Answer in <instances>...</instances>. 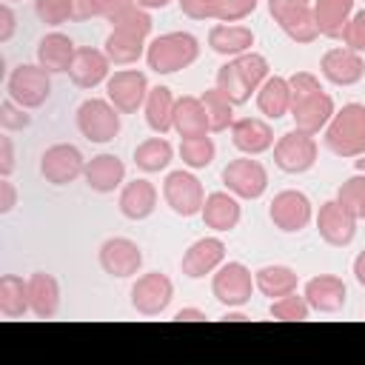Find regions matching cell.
I'll list each match as a JSON object with an SVG mask.
<instances>
[{
	"label": "cell",
	"instance_id": "18",
	"mask_svg": "<svg viewBox=\"0 0 365 365\" xmlns=\"http://www.w3.org/2000/svg\"><path fill=\"white\" fill-rule=\"evenodd\" d=\"M305 299L311 305V311H319V314H336L342 311L345 305V297H348V288L339 277L334 274H319V277H311L305 282Z\"/></svg>",
	"mask_w": 365,
	"mask_h": 365
},
{
	"label": "cell",
	"instance_id": "21",
	"mask_svg": "<svg viewBox=\"0 0 365 365\" xmlns=\"http://www.w3.org/2000/svg\"><path fill=\"white\" fill-rule=\"evenodd\" d=\"M334 111H336L334 108V97L328 91H317L314 97H308L305 103H299L297 108H291L294 128H299L305 134H319L331 123Z\"/></svg>",
	"mask_w": 365,
	"mask_h": 365
},
{
	"label": "cell",
	"instance_id": "40",
	"mask_svg": "<svg viewBox=\"0 0 365 365\" xmlns=\"http://www.w3.org/2000/svg\"><path fill=\"white\" fill-rule=\"evenodd\" d=\"M108 23H111V29H125V31H134L140 37H148L151 34V14H148V9L137 6V3L120 9Z\"/></svg>",
	"mask_w": 365,
	"mask_h": 365
},
{
	"label": "cell",
	"instance_id": "58",
	"mask_svg": "<svg viewBox=\"0 0 365 365\" xmlns=\"http://www.w3.org/2000/svg\"><path fill=\"white\" fill-rule=\"evenodd\" d=\"M356 171H365V154L356 160Z\"/></svg>",
	"mask_w": 365,
	"mask_h": 365
},
{
	"label": "cell",
	"instance_id": "41",
	"mask_svg": "<svg viewBox=\"0 0 365 365\" xmlns=\"http://www.w3.org/2000/svg\"><path fill=\"white\" fill-rule=\"evenodd\" d=\"M234 63H237V68H240V74L245 77V83L257 91L271 74V66H268V60L262 57V54H257V51H245V54H240V57H234Z\"/></svg>",
	"mask_w": 365,
	"mask_h": 365
},
{
	"label": "cell",
	"instance_id": "7",
	"mask_svg": "<svg viewBox=\"0 0 365 365\" xmlns=\"http://www.w3.org/2000/svg\"><path fill=\"white\" fill-rule=\"evenodd\" d=\"M222 185L237 197V200H259L268 188V171L259 160L237 157L222 168Z\"/></svg>",
	"mask_w": 365,
	"mask_h": 365
},
{
	"label": "cell",
	"instance_id": "50",
	"mask_svg": "<svg viewBox=\"0 0 365 365\" xmlns=\"http://www.w3.org/2000/svg\"><path fill=\"white\" fill-rule=\"evenodd\" d=\"M14 171V143L9 131L0 137V177H9Z\"/></svg>",
	"mask_w": 365,
	"mask_h": 365
},
{
	"label": "cell",
	"instance_id": "37",
	"mask_svg": "<svg viewBox=\"0 0 365 365\" xmlns=\"http://www.w3.org/2000/svg\"><path fill=\"white\" fill-rule=\"evenodd\" d=\"M217 88L234 103V106H242V103H248L251 100V94H254V88L245 83V77L240 74V68H237V63L234 60H228L220 71H217Z\"/></svg>",
	"mask_w": 365,
	"mask_h": 365
},
{
	"label": "cell",
	"instance_id": "29",
	"mask_svg": "<svg viewBox=\"0 0 365 365\" xmlns=\"http://www.w3.org/2000/svg\"><path fill=\"white\" fill-rule=\"evenodd\" d=\"M257 108L268 117V120H279L285 114H291V86L288 77H268L259 88H257Z\"/></svg>",
	"mask_w": 365,
	"mask_h": 365
},
{
	"label": "cell",
	"instance_id": "48",
	"mask_svg": "<svg viewBox=\"0 0 365 365\" xmlns=\"http://www.w3.org/2000/svg\"><path fill=\"white\" fill-rule=\"evenodd\" d=\"M182 14L191 17V20H211L214 17V9H217V0H177Z\"/></svg>",
	"mask_w": 365,
	"mask_h": 365
},
{
	"label": "cell",
	"instance_id": "16",
	"mask_svg": "<svg viewBox=\"0 0 365 365\" xmlns=\"http://www.w3.org/2000/svg\"><path fill=\"white\" fill-rule=\"evenodd\" d=\"M322 77L334 86H356L365 77V60L359 51L342 46V48H328L322 54Z\"/></svg>",
	"mask_w": 365,
	"mask_h": 365
},
{
	"label": "cell",
	"instance_id": "32",
	"mask_svg": "<svg viewBox=\"0 0 365 365\" xmlns=\"http://www.w3.org/2000/svg\"><path fill=\"white\" fill-rule=\"evenodd\" d=\"M254 282H257V291L277 299V297H285L291 291H297L299 285V277L294 268L288 265H262L257 274H254Z\"/></svg>",
	"mask_w": 365,
	"mask_h": 365
},
{
	"label": "cell",
	"instance_id": "34",
	"mask_svg": "<svg viewBox=\"0 0 365 365\" xmlns=\"http://www.w3.org/2000/svg\"><path fill=\"white\" fill-rule=\"evenodd\" d=\"M171 157H174V148H171V143H168L165 137H160V134L143 140V143L134 148V165H137L140 171H145V174H157V171L168 168Z\"/></svg>",
	"mask_w": 365,
	"mask_h": 365
},
{
	"label": "cell",
	"instance_id": "36",
	"mask_svg": "<svg viewBox=\"0 0 365 365\" xmlns=\"http://www.w3.org/2000/svg\"><path fill=\"white\" fill-rule=\"evenodd\" d=\"M277 26L294 40V43H314L319 37V29H317V20H314V3L299 9V11H291L285 14L282 20H277Z\"/></svg>",
	"mask_w": 365,
	"mask_h": 365
},
{
	"label": "cell",
	"instance_id": "8",
	"mask_svg": "<svg viewBox=\"0 0 365 365\" xmlns=\"http://www.w3.org/2000/svg\"><path fill=\"white\" fill-rule=\"evenodd\" d=\"M171 299H174V282L160 271H148L137 277V282L131 285V308L140 317H160L163 311H168Z\"/></svg>",
	"mask_w": 365,
	"mask_h": 365
},
{
	"label": "cell",
	"instance_id": "19",
	"mask_svg": "<svg viewBox=\"0 0 365 365\" xmlns=\"http://www.w3.org/2000/svg\"><path fill=\"white\" fill-rule=\"evenodd\" d=\"M231 143L237 151L257 157L268 148H274V131L265 120L259 117H240L231 123Z\"/></svg>",
	"mask_w": 365,
	"mask_h": 365
},
{
	"label": "cell",
	"instance_id": "13",
	"mask_svg": "<svg viewBox=\"0 0 365 365\" xmlns=\"http://www.w3.org/2000/svg\"><path fill=\"white\" fill-rule=\"evenodd\" d=\"M97 259H100V268L117 279H128L143 268V251L128 237H108L100 245Z\"/></svg>",
	"mask_w": 365,
	"mask_h": 365
},
{
	"label": "cell",
	"instance_id": "52",
	"mask_svg": "<svg viewBox=\"0 0 365 365\" xmlns=\"http://www.w3.org/2000/svg\"><path fill=\"white\" fill-rule=\"evenodd\" d=\"M14 34V11L9 3H0V43H9Z\"/></svg>",
	"mask_w": 365,
	"mask_h": 365
},
{
	"label": "cell",
	"instance_id": "55",
	"mask_svg": "<svg viewBox=\"0 0 365 365\" xmlns=\"http://www.w3.org/2000/svg\"><path fill=\"white\" fill-rule=\"evenodd\" d=\"M354 277H356V282L365 288V251H359V254L354 257Z\"/></svg>",
	"mask_w": 365,
	"mask_h": 365
},
{
	"label": "cell",
	"instance_id": "1",
	"mask_svg": "<svg viewBox=\"0 0 365 365\" xmlns=\"http://www.w3.org/2000/svg\"><path fill=\"white\" fill-rule=\"evenodd\" d=\"M325 145L336 157H362L365 154V106L348 103L334 111L331 123L325 125Z\"/></svg>",
	"mask_w": 365,
	"mask_h": 365
},
{
	"label": "cell",
	"instance_id": "10",
	"mask_svg": "<svg viewBox=\"0 0 365 365\" xmlns=\"http://www.w3.org/2000/svg\"><path fill=\"white\" fill-rule=\"evenodd\" d=\"M86 171V157L71 143H54L40 157V174L51 185H68Z\"/></svg>",
	"mask_w": 365,
	"mask_h": 365
},
{
	"label": "cell",
	"instance_id": "49",
	"mask_svg": "<svg viewBox=\"0 0 365 365\" xmlns=\"http://www.w3.org/2000/svg\"><path fill=\"white\" fill-rule=\"evenodd\" d=\"M311 3H314V0H268V11H271V17H274V23H277V20H282L285 14L299 11V9L311 6Z\"/></svg>",
	"mask_w": 365,
	"mask_h": 365
},
{
	"label": "cell",
	"instance_id": "42",
	"mask_svg": "<svg viewBox=\"0 0 365 365\" xmlns=\"http://www.w3.org/2000/svg\"><path fill=\"white\" fill-rule=\"evenodd\" d=\"M336 200L359 220V214H362V208H365V171H356L354 177H348V180L339 185Z\"/></svg>",
	"mask_w": 365,
	"mask_h": 365
},
{
	"label": "cell",
	"instance_id": "5",
	"mask_svg": "<svg viewBox=\"0 0 365 365\" xmlns=\"http://www.w3.org/2000/svg\"><path fill=\"white\" fill-rule=\"evenodd\" d=\"M274 163L285 174H305L317 163V140L314 134H305L299 128L285 131L274 143Z\"/></svg>",
	"mask_w": 365,
	"mask_h": 365
},
{
	"label": "cell",
	"instance_id": "11",
	"mask_svg": "<svg viewBox=\"0 0 365 365\" xmlns=\"http://www.w3.org/2000/svg\"><path fill=\"white\" fill-rule=\"evenodd\" d=\"M163 200L168 202V208L180 217H194L202 211L205 202V191L202 182L191 174V171H171L163 182Z\"/></svg>",
	"mask_w": 365,
	"mask_h": 365
},
{
	"label": "cell",
	"instance_id": "25",
	"mask_svg": "<svg viewBox=\"0 0 365 365\" xmlns=\"http://www.w3.org/2000/svg\"><path fill=\"white\" fill-rule=\"evenodd\" d=\"M208 46L214 54L222 57H240L251 51L254 46V31L248 26H234V23H217L208 31Z\"/></svg>",
	"mask_w": 365,
	"mask_h": 365
},
{
	"label": "cell",
	"instance_id": "14",
	"mask_svg": "<svg viewBox=\"0 0 365 365\" xmlns=\"http://www.w3.org/2000/svg\"><path fill=\"white\" fill-rule=\"evenodd\" d=\"M317 231L319 237L334 245V248H345L351 245L354 234H356V217L339 202V200H328L319 205V214H317Z\"/></svg>",
	"mask_w": 365,
	"mask_h": 365
},
{
	"label": "cell",
	"instance_id": "39",
	"mask_svg": "<svg viewBox=\"0 0 365 365\" xmlns=\"http://www.w3.org/2000/svg\"><path fill=\"white\" fill-rule=\"evenodd\" d=\"M268 311H271V317L279 319V322H302V319H308L311 305H308L305 294L299 297L297 291H291V294H285V297L271 299V308H268Z\"/></svg>",
	"mask_w": 365,
	"mask_h": 365
},
{
	"label": "cell",
	"instance_id": "47",
	"mask_svg": "<svg viewBox=\"0 0 365 365\" xmlns=\"http://www.w3.org/2000/svg\"><path fill=\"white\" fill-rule=\"evenodd\" d=\"M342 43L348 46V48H354V51H365V9L362 11H356L351 20H348V26H345V31H342Z\"/></svg>",
	"mask_w": 365,
	"mask_h": 365
},
{
	"label": "cell",
	"instance_id": "9",
	"mask_svg": "<svg viewBox=\"0 0 365 365\" xmlns=\"http://www.w3.org/2000/svg\"><path fill=\"white\" fill-rule=\"evenodd\" d=\"M148 97V80L137 68H123L114 71L106 80V100L120 111V114H134L137 108L145 106Z\"/></svg>",
	"mask_w": 365,
	"mask_h": 365
},
{
	"label": "cell",
	"instance_id": "26",
	"mask_svg": "<svg viewBox=\"0 0 365 365\" xmlns=\"http://www.w3.org/2000/svg\"><path fill=\"white\" fill-rule=\"evenodd\" d=\"M74 54H77V48H74V43H71V37L63 34V31H51V34H46V37L37 43V63H40L48 74L68 71Z\"/></svg>",
	"mask_w": 365,
	"mask_h": 365
},
{
	"label": "cell",
	"instance_id": "38",
	"mask_svg": "<svg viewBox=\"0 0 365 365\" xmlns=\"http://www.w3.org/2000/svg\"><path fill=\"white\" fill-rule=\"evenodd\" d=\"M214 154H217V145L208 134L180 140V157L188 168H208L214 163Z\"/></svg>",
	"mask_w": 365,
	"mask_h": 365
},
{
	"label": "cell",
	"instance_id": "4",
	"mask_svg": "<svg viewBox=\"0 0 365 365\" xmlns=\"http://www.w3.org/2000/svg\"><path fill=\"white\" fill-rule=\"evenodd\" d=\"M254 288H257L254 274L242 262H222L214 271V279H211V294L225 308H242V305H248Z\"/></svg>",
	"mask_w": 365,
	"mask_h": 365
},
{
	"label": "cell",
	"instance_id": "51",
	"mask_svg": "<svg viewBox=\"0 0 365 365\" xmlns=\"http://www.w3.org/2000/svg\"><path fill=\"white\" fill-rule=\"evenodd\" d=\"M17 205V188L9 177H0V214H9Z\"/></svg>",
	"mask_w": 365,
	"mask_h": 365
},
{
	"label": "cell",
	"instance_id": "33",
	"mask_svg": "<svg viewBox=\"0 0 365 365\" xmlns=\"http://www.w3.org/2000/svg\"><path fill=\"white\" fill-rule=\"evenodd\" d=\"M29 279L17 277V274H6L0 277V314L9 319H17L23 314H29Z\"/></svg>",
	"mask_w": 365,
	"mask_h": 365
},
{
	"label": "cell",
	"instance_id": "45",
	"mask_svg": "<svg viewBox=\"0 0 365 365\" xmlns=\"http://www.w3.org/2000/svg\"><path fill=\"white\" fill-rule=\"evenodd\" d=\"M29 108H23L20 103H14L11 97L0 103V128L3 131H23L31 125V117L26 114Z\"/></svg>",
	"mask_w": 365,
	"mask_h": 365
},
{
	"label": "cell",
	"instance_id": "31",
	"mask_svg": "<svg viewBox=\"0 0 365 365\" xmlns=\"http://www.w3.org/2000/svg\"><path fill=\"white\" fill-rule=\"evenodd\" d=\"M145 37L134 34V31H125V29H111V34L106 37V54L114 66H128V63H137L143 54H145Z\"/></svg>",
	"mask_w": 365,
	"mask_h": 365
},
{
	"label": "cell",
	"instance_id": "17",
	"mask_svg": "<svg viewBox=\"0 0 365 365\" xmlns=\"http://www.w3.org/2000/svg\"><path fill=\"white\" fill-rule=\"evenodd\" d=\"M108 71H111L108 54L100 48H91V46H83V48H77V54L71 60L68 77L77 88H97L100 83H106L111 77Z\"/></svg>",
	"mask_w": 365,
	"mask_h": 365
},
{
	"label": "cell",
	"instance_id": "22",
	"mask_svg": "<svg viewBox=\"0 0 365 365\" xmlns=\"http://www.w3.org/2000/svg\"><path fill=\"white\" fill-rule=\"evenodd\" d=\"M117 202H120V214L125 220L140 222V220L154 214V208H157V188L148 180H131V182L123 185Z\"/></svg>",
	"mask_w": 365,
	"mask_h": 365
},
{
	"label": "cell",
	"instance_id": "43",
	"mask_svg": "<svg viewBox=\"0 0 365 365\" xmlns=\"http://www.w3.org/2000/svg\"><path fill=\"white\" fill-rule=\"evenodd\" d=\"M34 14L46 26H63L71 20V0H34Z\"/></svg>",
	"mask_w": 365,
	"mask_h": 365
},
{
	"label": "cell",
	"instance_id": "54",
	"mask_svg": "<svg viewBox=\"0 0 365 365\" xmlns=\"http://www.w3.org/2000/svg\"><path fill=\"white\" fill-rule=\"evenodd\" d=\"M174 319L177 322H200V319H205V311H200V308H180L174 314Z\"/></svg>",
	"mask_w": 365,
	"mask_h": 365
},
{
	"label": "cell",
	"instance_id": "46",
	"mask_svg": "<svg viewBox=\"0 0 365 365\" xmlns=\"http://www.w3.org/2000/svg\"><path fill=\"white\" fill-rule=\"evenodd\" d=\"M257 3L259 0H217L214 20H220V23H237V20L248 17L257 9Z\"/></svg>",
	"mask_w": 365,
	"mask_h": 365
},
{
	"label": "cell",
	"instance_id": "15",
	"mask_svg": "<svg viewBox=\"0 0 365 365\" xmlns=\"http://www.w3.org/2000/svg\"><path fill=\"white\" fill-rule=\"evenodd\" d=\"M225 262V242L220 237H202L188 245V251L180 259V268L188 279H200L205 274H214Z\"/></svg>",
	"mask_w": 365,
	"mask_h": 365
},
{
	"label": "cell",
	"instance_id": "12",
	"mask_svg": "<svg viewBox=\"0 0 365 365\" xmlns=\"http://www.w3.org/2000/svg\"><path fill=\"white\" fill-rule=\"evenodd\" d=\"M268 217H271L274 228H279L282 234H297L311 222L314 208H311V200L302 191L285 188V191L274 194V200L268 205Z\"/></svg>",
	"mask_w": 365,
	"mask_h": 365
},
{
	"label": "cell",
	"instance_id": "57",
	"mask_svg": "<svg viewBox=\"0 0 365 365\" xmlns=\"http://www.w3.org/2000/svg\"><path fill=\"white\" fill-rule=\"evenodd\" d=\"M222 319H225V322H245L248 317H245V314H240V311H231V308H228V314H225Z\"/></svg>",
	"mask_w": 365,
	"mask_h": 365
},
{
	"label": "cell",
	"instance_id": "59",
	"mask_svg": "<svg viewBox=\"0 0 365 365\" xmlns=\"http://www.w3.org/2000/svg\"><path fill=\"white\" fill-rule=\"evenodd\" d=\"M359 220H365V208H362V214H359Z\"/></svg>",
	"mask_w": 365,
	"mask_h": 365
},
{
	"label": "cell",
	"instance_id": "23",
	"mask_svg": "<svg viewBox=\"0 0 365 365\" xmlns=\"http://www.w3.org/2000/svg\"><path fill=\"white\" fill-rule=\"evenodd\" d=\"M29 305L37 319H51L60 311V282L46 271H34L29 277Z\"/></svg>",
	"mask_w": 365,
	"mask_h": 365
},
{
	"label": "cell",
	"instance_id": "60",
	"mask_svg": "<svg viewBox=\"0 0 365 365\" xmlns=\"http://www.w3.org/2000/svg\"><path fill=\"white\" fill-rule=\"evenodd\" d=\"M6 3H17V0H6Z\"/></svg>",
	"mask_w": 365,
	"mask_h": 365
},
{
	"label": "cell",
	"instance_id": "53",
	"mask_svg": "<svg viewBox=\"0 0 365 365\" xmlns=\"http://www.w3.org/2000/svg\"><path fill=\"white\" fill-rule=\"evenodd\" d=\"M88 17H97L94 0H71V20H88Z\"/></svg>",
	"mask_w": 365,
	"mask_h": 365
},
{
	"label": "cell",
	"instance_id": "3",
	"mask_svg": "<svg viewBox=\"0 0 365 365\" xmlns=\"http://www.w3.org/2000/svg\"><path fill=\"white\" fill-rule=\"evenodd\" d=\"M77 131L97 145L111 143L120 134V111L100 97H88L77 106Z\"/></svg>",
	"mask_w": 365,
	"mask_h": 365
},
{
	"label": "cell",
	"instance_id": "35",
	"mask_svg": "<svg viewBox=\"0 0 365 365\" xmlns=\"http://www.w3.org/2000/svg\"><path fill=\"white\" fill-rule=\"evenodd\" d=\"M202 100V108H205V117H208V128L211 131H225L231 128L234 123V103L214 86V88H205L200 94Z\"/></svg>",
	"mask_w": 365,
	"mask_h": 365
},
{
	"label": "cell",
	"instance_id": "27",
	"mask_svg": "<svg viewBox=\"0 0 365 365\" xmlns=\"http://www.w3.org/2000/svg\"><path fill=\"white\" fill-rule=\"evenodd\" d=\"M354 17V0H314V20L322 37L339 40Z\"/></svg>",
	"mask_w": 365,
	"mask_h": 365
},
{
	"label": "cell",
	"instance_id": "56",
	"mask_svg": "<svg viewBox=\"0 0 365 365\" xmlns=\"http://www.w3.org/2000/svg\"><path fill=\"white\" fill-rule=\"evenodd\" d=\"M137 6H143V9H165L171 0H134Z\"/></svg>",
	"mask_w": 365,
	"mask_h": 365
},
{
	"label": "cell",
	"instance_id": "20",
	"mask_svg": "<svg viewBox=\"0 0 365 365\" xmlns=\"http://www.w3.org/2000/svg\"><path fill=\"white\" fill-rule=\"evenodd\" d=\"M83 180L91 191L97 194H111L114 188L123 185L125 180V165L117 154H97L91 160H86V171H83Z\"/></svg>",
	"mask_w": 365,
	"mask_h": 365
},
{
	"label": "cell",
	"instance_id": "2",
	"mask_svg": "<svg viewBox=\"0 0 365 365\" xmlns=\"http://www.w3.org/2000/svg\"><path fill=\"white\" fill-rule=\"evenodd\" d=\"M200 57V40L188 31H168L148 43L145 63L157 74H177Z\"/></svg>",
	"mask_w": 365,
	"mask_h": 365
},
{
	"label": "cell",
	"instance_id": "6",
	"mask_svg": "<svg viewBox=\"0 0 365 365\" xmlns=\"http://www.w3.org/2000/svg\"><path fill=\"white\" fill-rule=\"evenodd\" d=\"M6 91L23 108H40L51 94V74L40 63L37 66H17L6 80Z\"/></svg>",
	"mask_w": 365,
	"mask_h": 365
},
{
	"label": "cell",
	"instance_id": "28",
	"mask_svg": "<svg viewBox=\"0 0 365 365\" xmlns=\"http://www.w3.org/2000/svg\"><path fill=\"white\" fill-rule=\"evenodd\" d=\"M174 106H177V100H174V94H171L168 86L148 88V97H145L143 111H145V123H148V128L154 134L163 137V134H168L174 128Z\"/></svg>",
	"mask_w": 365,
	"mask_h": 365
},
{
	"label": "cell",
	"instance_id": "30",
	"mask_svg": "<svg viewBox=\"0 0 365 365\" xmlns=\"http://www.w3.org/2000/svg\"><path fill=\"white\" fill-rule=\"evenodd\" d=\"M174 131L180 134V140H185V137H202V134L211 131L200 97H180L177 100V106H174Z\"/></svg>",
	"mask_w": 365,
	"mask_h": 365
},
{
	"label": "cell",
	"instance_id": "24",
	"mask_svg": "<svg viewBox=\"0 0 365 365\" xmlns=\"http://www.w3.org/2000/svg\"><path fill=\"white\" fill-rule=\"evenodd\" d=\"M200 217H202V222H205L208 228H214V231L222 234V231L237 228L242 211H240V202H237V197H234L231 191H214V194L205 197Z\"/></svg>",
	"mask_w": 365,
	"mask_h": 365
},
{
	"label": "cell",
	"instance_id": "44",
	"mask_svg": "<svg viewBox=\"0 0 365 365\" xmlns=\"http://www.w3.org/2000/svg\"><path fill=\"white\" fill-rule=\"evenodd\" d=\"M288 86H291V108H297L299 103H305L308 97H314L317 91H322L319 80L311 74V71H297L288 77Z\"/></svg>",
	"mask_w": 365,
	"mask_h": 365
}]
</instances>
